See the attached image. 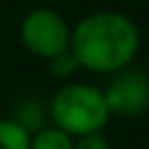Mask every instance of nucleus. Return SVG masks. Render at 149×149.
<instances>
[{
  "label": "nucleus",
  "mask_w": 149,
  "mask_h": 149,
  "mask_svg": "<svg viewBox=\"0 0 149 149\" xmlns=\"http://www.w3.org/2000/svg\"><path fill=\"white\" fill-rule=\"evenodd\" d=\"M140 44V28L128 14L98 9L81 16L72 26L70 51L81 70L95 74H114L133 65Z\"/></svg>",
  "instance_id": "nucleus-1"
},
{
  "label": "nucleus",
  "mask_w": 149,
  "mask_h": 149,
  "mask_svg": "<svg viewBox=\"0 0 149 149\" xmlns=\"http://www.w3.org/2000/svg\"><path fill=\"white\" fill-rule=\"evenodd\" d=\"M49 121L72 137L100 133L112 119L102 88L86 81H68L47 102Z\"/></svg>",
  "instance_id": "nucleus-2"
},
{
  "label": "nucleus",
  "mask_w": 149,
  "mask_h": 149,
  "mask_svg": "<svg viewBox=\"0 0 149 149\" xmlns=\"http://www.w3.org/2000/svg\"><path fill=\"white\" fill-rule=\"evenodd\" d=\"M19 40L28 54L42 61H51L70 51L72 26L61 12L51 7H35L19 23Z\"/></svg>",
  "instance_id": "nucleus-3"
},
{
  "label": "nucleus",
  "mask_w": 149,
  "mask_h": 149,
  "mask_svg": "<svg viewBox=\"0 0 149 149\" xmlns=\"http://www.w3.org/2000/svg\"><path fill=\"white\" fill-rule=\"evenodd\" d=\"M112 116L135 119L149 109V74L140 68H123L109 74L107 86L102 88Z\"/></svg>",
  "instance_id": "nucleus-4"
},
{
  "label": "nucleus",
  "mask_w": 149,
  "mask_h": 149,
  "mask_svg": "<svg viewBox=\"0 0 149 149\" xmlns=\"http://www.w3.org/2000/svg\"><path fill=\"white\" fill-rule=\"evenodd\" d=\"M12 119L19 121L26 130L35 133L40 128L47 126V119H49V107L37 100V98H23L21 102H16L14 112H12Z\"/></svg>",
  "instance_id": "nucleus-5"
},
{
  "label": "nucleus",
  "mask_w": 149,
  "mask_h": 149,
  "mask_svg": "<svg viewBox=\"0 0 149 149\" xmlns=\"http://www.w3.org/2000/svg\"><path fill=\"white\" fill-rule=\"evenodd\" d=\"M30 149H74V137L51 123L30 135Z\"/></svg>",
  "instance_id": "nucleus-6"
},
{
  "label": "nucleus",
  "mask_w": 149,
  "mask_h": 149,
  "mask_svg": "<svg viewBox=\"0 0 149 149\" xmlns=\"http://www.w3.org/2000/svg\"><path fill=\"white\" fill-rule=\"evenodd\" d=\"M30 135L12 116L0 119V149H30Z\"/></svg>",
  "instance_id": "nucleus-7"
},
{
  "label": "nucleus",
  "mask_w": 149,
  "mask_h": 149,
  "mask_svg": "<svg viewBox=\"0 0 149 149\" xmlns=\"http://www.w3.org/2000/svg\"><path fill=\"white\" fill-rule=\"evenodd\" d=\"M47 63H49V72L54 77H58V79H68L77 70H81L79 63H77V58L72 56V51H65V54H61V56H56V58H51Z\"/></svg>",
  "instance_id": "nucleus-8"
},
{
  "label": "nucleus",
  "mask_w": 149,
  "mask_h": 149,
  "mask_svg": "<svg viewBox=\"0 0 149 149\" xmlns=\"http://www.w3.org/2000/svg\"><path fill=\"white\" fill-rule=\"evenodd\" d=\"M74 149H109V142L100 130V133H88V135L74 137Z\"/></svg>",
  "instance_id": "nucleus-9"
}]
</instances>
